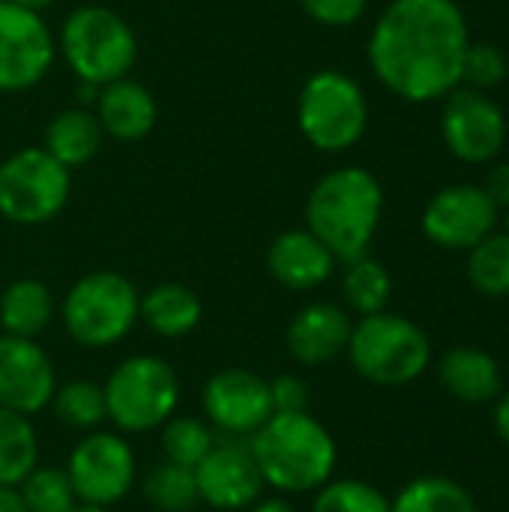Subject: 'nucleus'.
<instances>
[{"instance_id":"f257e3e1","label":"nucleus","mask_w":509,"mask_h":512,"mask_svg":"<svg viewBox=\"0 0 509 512\" xmlns=\"http://www.w3.org/2000/svg\"><path fill=\"white\" fill-rule=\"evenodd\" d=\"M468 45V21L456 0H390L369 36V63L405 102H435L462 84Z\"/></svg>"},{"instance_id":"f03ea898","label":"nucleus","mask_w":509,"mask_h":512,"mask_svg":"<svg viewBox=\"0 0 509 512\" xmlns=\"http://www.w3.org/2000/svg\"><path fill=\"white\" fill-rule=\"evenodd\" d=\"M381 213L384 189L372 171L357 165L324 174L306 198V228L345 264L369 252Z\"/></svg>"},{"instance_id":"7ed1b4c3","label":"nucleus","mask_w":509,"mask_h":512,"mask_svg":"<svg viewBox=\"0 0 509 512\" xmlns=\"http://www.w3.org/2000/svg\"><path fill=\"white\" fill-rule=\"evenodd\" d=\"M252 456L264 486L282 495H303L321 489L336 471V441L309 414H273L252 438Z\"/></svg>"},{"instance_id":"20e7f679","label":"nucleus","mask_w":509,"mask_h":512,"mask_svg":"<svg viewBox=\"0 0 509 512\" xmlns=\"http://www.w3.org/2000/svg\"><path fill=\"white\" fill-rule=\"evenodd\" d=\"M354 372L378 387H405L432 363V345L423 327L393 312L363 315L345 348Z\"/></svg>"},{"instance_id":"39448f33","label":"nucleus","mask_w":509,"mask_h":512,"mask_svg":"<svg viewBox=\"0 0 509 512\" xmlns=\"http://www.w3.org/2000/svg\"><path fill=\"white\" fill-rule=\"evenodd\" d=\"M60 51L81 84L105 87L126 78L138 60L135 30L108 6H78L60 27Z\"/></svg>"},{"instance_id":"423d86ee","label":"nucleus","mask_w":509,"mask_h":512,"mask_svg":"<svg viewBox=\"0 0 509 512\" xmlns=\"http://www.w3.org/2000/svg\"><path fill=\"white\" fill-rule=\"evenodd\" d=\"M141 294L135 285L114 273L96 270L81 276L63 297L60 318L72 342L81 348H111L123 342L138 321Z\"/></svg>"},{"instance_id":"0eeeda50","label":"nucleus","mask_w":509,"mask_h":512,"mask_svg":"<svg viewBox=\"0 0 509 512\" xmlns=\"http://www.w3.org/2000/svg\"><path fill=\"white\" fill-rule=\"evenodd\" d=\"M102 390L108 420L129 435L162 429L180 405L177 372L162 357L150 354H135L123 360L108 375Z\"/></svg>"},{"instance_id":"6e6552de","label":"nucleus","mask_w":509,"mask_h":512,"mask_svg":"<svg viewBox=\"0 0 509 512\" xmlns=\"http://www.w3.org/2000/svg\"><path fill=\"white\" fill-rule=\"evenodd\" d=\"M297 123L315 150L342 153L363 138L369 123V102L351 75L339 69H321L300 90Z\"/></svg>"},{"instance_id":"1a4fd4ad","label":"nucleus","mask_w":509,"mask_h":512,"mask_svg":"<svg viewBox=\"0 0 509 512\" xmlns=\"http://www.w3.org/2000/svg\"><path fill=\"white\" fill-rule=\"evenodd\" d=\"M72 171L45 147H24L0 162V216L15 225H45L69 201Z\"/></svg>"},{"instance_id":"9d476101","label":"nucleus","mask_w":509,"mask_h":512,"mask_svg":"<svg viewBox=\"0 0 509 512\" xmlns=\"http://www.w3.org/2000/svg\"><path fill=\"white\" fill-rule=\"evenodd\" d=\"M63 471L72 483L78 504L111 510L135 486L138 462L126 438H120L117 432L93 429L81 444H75Z\"/></svg>"},{"instance_id":"9b49d317","label":"nucleus","mask_w":509,"mask_h":512,"mask_svg":"<svg viewBox=\"0 0 509 512\" xmlns=\"http://www.w3.org/2000/svg\"><path fill=\"white\" fill-rule=\"evenodd\" d=\"M444 99L441 135L447 150L471 165L492 162L507 141V117L501 105L486 90L465 84L453 87Z\"/></svg>"},{"instance_id":"f8f14e48","label":"nucleus","mask_w":509,"mask_h":512,"mask_svg":"<svg viewBox=\"0 0 509 512\" xmlns=\"http://www.w3.org/2000/svg\"><path fill=\"white\" fill-rule=\"evenodd\" d=\"M204 420L219 438L249 441L270 417V381L249 369H222L201 390Z\"/></svg>"},{"instance_id":"ddd939ff","label":"nucleus","mask_w":509,"mask_h":512,"mask_svg":"<svg viewBox=\"0 0 509 512\" xmlns=\"http://www.w3.org/2000/svg\"><path fill=\"white\" fill-rule=\"evenodd\" d=\"M54 36L39 12L0 0V93L30 90L54 63Z\"/></svg>"},{"instance_id":"4468645a","label":"nucleus","mask_w":509,"mask_h":512,"mask_svg":"<svg viewBox=\"0 0 509 512\" xmlns=\"http://www.w3.org/2000/svg\"><path fill=\"white\" fill-rule=\"evenodd\" d=\"M195 486L201 504L213 510L237 512L252 507L264 492V477L249 441L216 435L213 450L195 468Z\"/></svg>"},{"instance_id":"2eb2a0df","label":"nucleus","mask_w":509,"mask_h":512,"mask_svg":"<svg viewBox=\"0 0 509 512\" xmlns=\"http://www.w3.org/2000/svg\"><path fill=\"white\" fill-rule=\"evenodd\" d=\"M498 225V207L483 186L459 183L435 192L423 210V234L441 249H474Z\"/></svg>"},{"instance_id":"dca6fc26","label":"nucleus","mask_w":509,"mask_h":512,"mask_svg":"<svg viewBox=\"0 0 509 512\" xmlns=\"http://www.w3.org/2000/svg\"><path fill=\"white\" fill-rule=\"evenodd\" d=\"M57 375L36 339L0 333V408L33 417L54 399Z\"/></svg>"},{"instance_id":"f3484780","label":"nucleus","mask_w":509,"mask_h":512,"mask_svg":"<svg viewBox=\"0 0 509 512\" xmlns=\"http://www.w3.org/2000/svg\"><path fill=\"white\" fill-rule=\"evenodd\" d=\"M351 330L354 321L342 306L309 303L291 318L285 330V345L300 366H324L339 354H345Z\"/></svg>"},{"instance_id":"a211bd4d","label":"nucleus","mask_w":509,"mask_h":512,"mask_svg":"<svg viewBox=\"0 0 509 512\" xmlns=\"http://www.w3.org/2000/svg\"><path fill=\"white\" fill-rule=\"evenodd\" d=\"M267 270L288 291H312L333 276L336 255L309 228H291L270 243Z\"/></svg>"},{"instance_id":"6ab92c4d","label":"nucleus","mask_w":509,"mask_h":512,"mask_svg":"<svg viewBox=\"0 0 509 512\" xmlns=\"http://www.w3.org/2000/svg\"><path fill=\"white\" fill-rule=\"evenodd\" d=\"M96 120L105 135L117 141H141L153 132L159 108L153 93L132 81V78H117L96 93Z\"/></svg>"},{"instance_id":"aec40b11","label":"nucleus","mask_w":509,"mask_h":512,"mask_svg":"<svg viewBox=\"0 0 509 512\" xmlns=\"http://www.w3.org/2000/svg\"><path fill=\"white\" fill-rule=\"evenodd\" d=\"M438 381L468 405H486L501 396V366L498 360L471 345L447 351L438 363Z\"/></svg>"},{"instance_id":"412c9836","label":"nucleus","mask_w":509,"mask_h":512,"mask_svg":"<svg viewBox=\"0 0 509 512\" xmlns=\"http://www.w3.org/2000/svg\"><path fill=\"white\" fill-rule=\"evenodd\" d=\"M201 300L180 282H162L150 288L138 303V318L162 339L189 336L201 324Z\"/></svg>"},{"instance_id":"4be33fe9","label":"nucleus","mask_w":509,"mask_h":512,"mask_svg":"<svg viewBox=\"0 0 509 512\" xmlns=\"http://www.w3.org/2000/svg\"><path fill=\"white\" fill-rule=\"evenodd\" d=\"M102 135H105V132H102V126H99V120H96L93 111H87V108H66V111H60V114L48 123L42 147H45L63 168L72 171V168L87 165V162L99 153Z\"/></svg>"},{"instance_id":"5701e85b","label":"nucleus","mask_w":509,"mask_h":512,"mask_svg":"<svg viewBox=\"0 0 509 512\" xmlns=\"http://www.w3.org/2000/svg\"><path fill=\"white\" fill-rule=\"evenodd\" d=\"M54 318V297L39 279H15L0 294V330L6 336L36 339Z\"/></svg>"},{"instance_id":"b1692460","label":"nucleus","mask_w":509,"mask_h":512,"mask_svg":"<svg viewBox=\"0 0 509 512\" xmlns=\"http://www.w3.org/2000/svg\"><path fill=\"white\" fill-rule=\"evenodd\" d=\"M39 465V438L30 417L0 408V486L18 489Z\"/></svg>"},{"instance_id":"393cba45","label":"nucleus","mask_w":509,"mask_h":512,"mask_svg":"<svg viewBox=\"0 0 509 512\" xmlns=\"http://www.w3.org/2000/svg\"><path fill=\"white\" fill-rule=\"evenodd\" d=\"M390 512H477V504L450 477H417L390 501Z\"/></svg>"},{"instance_id":"a878e982","label":"nucleus","mask_w":509,"mask_h":512,"mask_svg":"<svg viewBox=\"0 0 509 512\" xmlns=\"http://www.w3.org/2000/svg\"><path fill=\"white\" fill-rule=\"evenodd\" d=\"M342 294L348 300V306L363 318V315H375L384 312L390 297H393V279L387 273V267L369 255H360L354 261L345 264V276H342Z\"/></svg>"},{"instance_id":"bb28decb","label":"nucleus","mask_w":509,"mask_h":512,"mask_svg":"<svg viewBox=\"0 0 509 512\" xmlns=\"http://www.w3.org/2000/svg\"><path fill=\"white\" fill-rule=\"evenodd\" d=\"M144 501L159 512H192L201 498L195 486V471L174 465L168 459L156 462L141 483Z\"/></svg>"},{"instance_id":"cd10ccee","label":"nucleus","mask_w":509,"mask_h":512,"mask_svg":"<svg viewBox=\"0 0 509 512\" xmlns=\"http://www.w3.org/2000/svg\"><path fill=\"white\" fill-rule=\"evenodd\" d=\"M468 279L486 297H509V231H492L468 249Z\"/></svg>"},{"instance_id":"c85d7f7f","label":"nucleus","mask_w":509,"mask_h":512,"mask_svg":"<svg viewBox=\"0 0 509 512\" xmlns=\"http://www.w3.org/2000/svg\"><path fill=\"white\" fill-rule=\"evenodd\" d=\"M54 417L78 432H93L102 420H108L105 390L96 381H69L54 390L51 399Z\"/></svg>"},{"instance_id":"c756f323","label":"nucleus","mask_w":509,"mask_h":512,"mask_svg":"<svg viewBox=\"0 0 509 512\" xmlns=\"http://www.w3.org/2000/svg\"><path fill=\"white\" fill-rule=\"evenodd\" d=\"M162 456L174 465H183V468H198L201 459L213 450L216 444V432L207 420H198V417H171L165 426H162Z\"/></svg>"},{"instance_id":"7c9ffc66","label":"nucleus","mask_w":509,"mask_h":512,"mask_svg":"<svg viewBox=\"0 0 509 512\" xmlns=\"http://www.w3.org/2000/svg\"><path fill=\"white\" fill-rule=\"evenodd\" d=\"M18 495L27 512H72L78 507V498L63 468L36 465L18 486Z\"/></svg>"},{"instance_id":"2f4dec72","label":"nucleus","mask_w":509,"mask_h":512,"mask_svg":"<svg viewBox=\"0 0 509 512\" xmlns=\"http://www.w3.org/2000/svg\"><path fill=\"white\" fill-rule=\"evenodd\" d=\"M312 512H390L381 489L363 480H327L315 489Z\"/></svg>"},{"instance_id":"473e14b6","label":"nucleus","mask_w":509,"mask_h":512,"mask_svg":"<svg viewBox=\"0 0 509 512\" xmlns=\"http://www.w3.org/2000/svg\"><path fill=\"white\" fill-rule=\"evenodd\" d=\"M509 72V60L504 48L492 42H471L462 60V84L474 90H492L504 84Z\"/></svg>"},{"instance_id":"72a5a7b5","label":"nucleus","mask_w":509,"mask_h":512,"mask_svg":"<svg viewBox=\"0 0 509 512\" xmlns=\"http://www.w3.org/2000/svg\"><path fill=\"white\" fill-rule=\"evenodd\" d=\"M300 9L324 27H348L360 21L369 0H297Z\"/></svg>"},{"instance_id":"f704fd0d","label":"nucleus","mask_w":509,"mask_h":512,"mask_svg":"<svg viewBox=\"0 0 509 512\" xmlns=\"http://www.w3.org/2000/svg\"><path fill=\"white\" fill-rule=\"evenodd\" d=\"M273 414H303L309 411V387L297 375H279L270 381Z\"/></svg>"},{"instance_id":"c9c22d12","label":"nucleus","mask_w":509,"mask_h":512,"mask_svg":"<svg viewBox=\"0 0 509 512\" xmlns=\"http://www.w3.org/2000/svg\"><path fill=\"white\" fill-rule=\"evenodd\" d=\"M483 189H486V195L495 201L498 210H509V162H498V165L486 174Z\"/></svg>"},{"instance_id":"e433bc0d","label":"nucleus","mask_w":509,"mask_h":512,"mask_svg":"<svg viewBox=\"0 0 509 512\" xmlns=\"http://www.w3.org/2000/svg\"><path fill=\"white\" fill-rule=\"evenodd\" d=\"M495 432H498V438L509 447V390L504 396H498V405H495Z\"/></svg>"},{"instance_id":"4c0bfd02","label":"nucleus","mask_w":509,"mask_h":512,"mask_svg":"<svg viewBox=\"0 0 509 512\" xmlns=\"http://www.w3.org/2000/svg\"><path fill=\"white\" fill-rule=\"evenodd\" d=\"M246 512H294V507H291V501L276 495V498H258L252 507H246Z\"/></svg>"},{"instance_id":"58836bf2","label":"nucleus","mask_w":509,"mask_h":512,"mask_svg":"<svg viewBox=\"0 0 509 512\" xmlns=\"http://www.w3.org/2000/svg\"><path fill=\"white\" fill-rule=\"evenodd\" d=\"M0 512H27L18 489H9V486H0Z\"/></svg>"},{"instance_id":"ea45409f","label":"nucleus","mask_w":509,"mask_h":512,"mask_svg":"<svg viewBox=\"0 0 509 512\" xmlns=\"http://www.w3.org/2000/svg\"><path fill=\"white\" fill-rule=\"evenodd\" d=\"M9 3H15V6H24V9H33V12H42V9H48L54 0H9Z\"/></svg>"},{"instance_id":"a19ab883","label":"nucleus","mask_w":509,"mask_h":512,"mask_svg":"<svg viewBox=\"0 0 509 512\" xmlns=\"http://www.w3.org/2000/svg\"><path fill=\"white\" fill-rule=\"evenodd\" d=\"M72 512H111L108 507H93V504H78Z\"/></svg>"}]
</instances>
